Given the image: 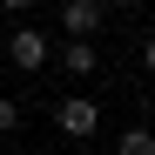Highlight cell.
I'll return each mask as SVG.
<instances>
[{
	"instance_id": "cell-3",
	"label": "cell",
	"mask_w": 155,
	"mask_h": 155,
	"mask_svg": "<svg viewBox=\"0 0 155 155\" xmlns=\"http://www.w3.org/2000/svg\"><path fill=\"white\" fill-rule=\"evenodd\" d=\"M101 20H108V7H101V0H68V7H61V27L68 34H101Z\"/></svg>"
},
{
	"instance_id": "cell-1",
	"label": "cell",
	"mask_w": 155,
	"mask_h": 155,
	"mask_svg": "<svg viewBox=\"0 0 155 155\" xmlns=\"http://www.w3.org/2000/svg\"><path fill=\"white\" fill-rule=\"evenodd\" d=\"M54 121H61V135H74V142H88L94 128H101V108H94L88 94H68L61 108H54Z\"/></svg>"
},
{
	"instance_id": "cell-2",
	"label": "cell",
	"mask_w": 155,
	"mask_h": 155,
	"mask_svg": "<svg viewBox=\"0 0 155 155\" xmlns=\"http://www.w3.org/2000/svg\"><path fill=\"white\" fill-rule=\"evenodd\" d=\"M7 61L27 68V74L47 68V34H41V27H14V34H7Z\"/></svg>"
},
{
	"instance_id": "cell-4",
	"label": "cell",
	"mask_w": 155,
	"mask_h": 155,
	"mask_svg": "<svg viewBox=\"0 0 155 155\" xmlns=\"http://www.w3.org/2000/svg\"><path fill=\"white\" fill-rule=\"evenodd\" d=\"M61 68H68V74H94V68H101L94 41H88V34H68V47H61Z\"/></svg>"
},
{
	"instance_id": "cell-9",
	"label": "cell",
	"mask_w": 155,
	"mask_h": 155,
	"mask_svg": "<svg viewBox=\"0 0 155 155\" xmlns=\"http://www.w3.org/2000/svg\"><path fill=\"white\" fill-rule=\"evenodd\" d=\"M68 155H94V148H68Z\"/></svg>"
},
{
	"instance_id": "cell-7",
	"label": "cell",
	"mask_w": 155,
	"mask_h": 155,
	"mask_svg": "<svg viewBox=\"0 0 155 155\" xmlns=\"http://www.w3.org/2000/svg\"><path fill=\"white\" fill-rule=\"evenodd\" d=\"M142 68H148V74H155V41H142Z\"/></svg>"
},
{
	"instance_id": "cell-6",
	"label": "cell",
	"mask_w": 155,
	"mask_h": 155,
	"mask_svg": "<svg viewBox=\"0 0 155 155\" xmlns=\"http://www.w3.org/2000/svg\"><path fill=\"white\" fill-rule=\"evenodd\" d=\"M14 128H20V101H14V94H0V135H14Z\"/></svg>"
},
{
	"instance_id": "cell-5",
	"label": "cell",
	"mask_w": 155,
	"mask_h": 155,
	"mask_svg": "<svg viewBox=\"0 0 155 155\" xmlns=\"http://www.w3.org/2000/svg\"><path fill=\"white\" fill-rule=\"evenodd\" d=\"M115 155H155V128H121Z\"/></svg>"
},
{
	"instance_id": "cell-8",
	"label": "cell",
	"mask_w": 155,
	"mask_h": 155,
	"mask_svg": "<svg viewBox=\"0 0 155 155\" xmlns=\"http://www.w3.org/2000/svg\"><path fill=\"white\" fill-rule=\"evenodd\" d=\"M0 7H7V14H27V7H34V0H0Z\"/></svg>"
}]
</instances>
